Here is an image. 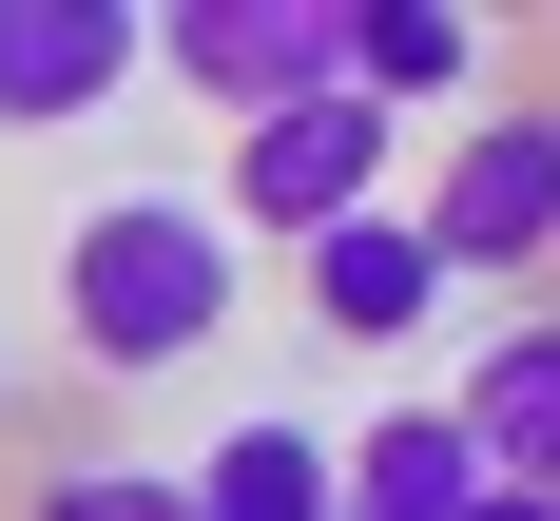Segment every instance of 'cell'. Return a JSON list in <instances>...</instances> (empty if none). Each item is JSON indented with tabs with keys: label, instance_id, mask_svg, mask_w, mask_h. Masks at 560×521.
I'll list each match as a JSON object with an SVG mask.
<instances>
[{
	"label": "cell",
	"instance_id": "1",
	"mask_svg": "<svg viewBox=\"0 0 560 521\" xmlns=\"http://www.w3.org/2000/svg\"><path fill=\"white\" fill-rule=\"evenodd\" d=\"M232 309L252 289H232V213L213 193H97V213L58 232V347L116 367V387H174Z\"/></svg>",
	"mask_w": 560,
	"mask_h": 521
},
{
	"label": "cell",
	"instance_id": "2",
	"mask_svg": "<svg viewBox=\"0 0 560 521\" xmlns=\"http://www.w3.org/2000/svg\"><path fill=\"white\" fill-rule=\"evenodd\" d=\"M406 232L445 251V289H522L560 271V97H483L445 135V174L406 193Z\"/></svg>",
	"mask_w": 560,
	"mask_h": 521
},
{
	"label": "cell",
	"instance_id": "3",
	"mask_svg": "<svg viewBox=\"0 0 560 521\" xmlns=\"http://www.w3.org/2000/svg\"><path fill=\"white\" fill-rule=\"evenodd\" d=\"M136 39H155V78H174V97H213L232 135L348 97V0H136Z\"/></svg>",
	"mask_w": 560,
	"mask_h": 521
},
{
	"label": "cell",
	"instance_id": "4",
	"mask_svg": "<svg viewBox=\"0 0 560 521\" xmlns=\"http://www.w3.org/2000/svg\"><path fill=\"white\" fill-rule=\"evenodd\" d=\"M387 174H406L387 116H368V97H310V116H252V135H232L213 213H232V251H252V232H271V251H310V232L387 213Z\"/></svg>",
	"mask_w": 560,
	"mask_h": 521
},
{
	"label": "cell",
	"instance_id": "5",
	"mask_svg": "<svg viewBox=\"0 0 560 521\" xmlns=\"http://www.w3.org/2000/svg\"><path fill=\"white\" fill-rule=\"evenodd\" d=\"M155 78L136 0H0V135H78Z\"/></svg>",
	"mask_w": 560,
	"mask_h": 521
},
{
	"label": "cell",
	"instance_id": "6",
	"mask_svg": "<svg viewBox=\"0 0 560 521\" xmlns=\"http://www.w3.org/2000/svg\"><path fill=\"white\" fill-rule=\"evenodd\" d=\"M445 425H464V463H483L503 502H560V309H503V329L464 347Z\"/></svg>",
	"mask_w": 560,
	"mask_h": 521
},
{
	"label": "cell",
	"instance_id": "7",
	"mask_svg": "<svg viewBox=\"0 0 560 521\" xmlns=\"http://www.w3.org/2000/svg\"><path fill=\"white\" fill-rule=\"evenodd\" d=\"M483 78H503V39L464 20V0H348V97L387 116V135H425V116H483Z\"/></svg>",
	"mask_w": 560,
	"mask_h": 521
},
{
	"label": "cell",
	"instance_id": "8",
	"mask_svg": "<svg viewBox=\"0 0 560 521\" xmlns=\"http://www.w3.org/2000/svg\"><path fill=\"white\" fill-rule=\"evenodd\" d=\"M290 289H310V329H329V347H406L425 309H445V251H425V232H406V193H387V213L310 232V251H290Z\"/></svg>",
	"mask_w": 560,
	"mask_h": 521
},
{
	"label": "cell",
	"instance_id": "9",
	"mask_svg": "<svg viewBox=\"0 0 560 521\" xmlns=\"http://www.w3.org/2000/svg\"><path fill=\"white\" fill-rule=\"evenodd\" d=\"M174 483H194V521H348V445H329V425H290V405L213 425Z\"/></svg>",
	"mask_w": 560,
	"mask_h": 521
},
{
	"label": "cell",
	"instance_id": "10",
	"mask_svg": "<svg viewBox=\"0 0 560 521\" xmlns=\"http://www.w3.org/2000/svg\"><path fill=\"white\" fill-rule=\"evenodd\" d=\"M483 502V463H464L445 405H387V425H348V521H464Z\"/></svg>",
	"mask_w": 560,
	"mask_h": 521
},
{
	"label": "cell",
	"instance_id": "11",
	"mask_svg": "<svg viewBox=\"0 0 560 521\" xmlns=\"http://www.w3.org/2000/svg\"><path fill=\"white\" fill-rule=\"evenodd\" d=\"M20 521H194V483H174V463H136V445H116V463H58V483H39V502H20Z\"/></svg>",
	"mask_w": 560,
	"mask_h": 521
},
{
	"label": "cell",
	"instance_id": "12",
	"mask_svg": "<svg viewBox=\"0 0 560 521\" xmlns=\"http://www.w3.org/2000/svg\"><path fill=\"white\" fill-rule=\"evenodd\" d=\"M464 521H560V502H503V483H483V502H464Z\"/></svg>",
	"mask_w": 560,
	"mask_h": 521
}]
</instances>
